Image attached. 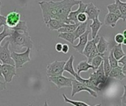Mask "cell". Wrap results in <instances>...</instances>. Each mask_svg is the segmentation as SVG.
Masks as SVG:
<instances>
[{
	"label": "cell",
	"mask_w": 126,
	"mask_h": 106,
	"mask_svg": "<svg viewBox=\"0 0 126 106\" xmlns=\"http://www.w3.org/2000/svg\"><path fill=\"white\" fill-rule=\"evenodd\" d=\"M10 29L7 27V26H4L3 30L0 32V46H1V43L2 42V41L7 37L10 36Z\"/></svg>",
	"instance_id": "30"
},
{
	"label": "cell",
	"mask_w": 126,
	"mask_h": 106,
	"mask_svg": "<svg viewBox=\"0 0 126 106\" xmlns=\"http://www.w3.org/2000/svg\"><path fill=\"white\" fill-rule=\"evenodd\" d=\"M103 63V58L100 55H97L96 57H94L92 61L90 62V64L93 67V71H95L99 66L100 65Z\"/></svg>",
	"instance_id": "29"
},
{
	"label": "cell",
	"mask_w": 126,
	"mask_h": 106,
	"mask_svg": "<svg viewBox=\"0 0 126 106\" xmlns=\"http://www.w3.org/2000/svg\"><path fill=\"white\" fill-rule=\"evenodd\" d=\"M90 33V30H86V31L83 33L81 35L79 36V42L77 45H72L73 48L80 54H83V49L89 41V35Z\"/></svg>",
	"instance_id": "10"
},
{
	"label": "cell",
	"mask_w": 126,
	"mask_h": 106,
	"mask_svg": "<svg viewBox=\"0 0 126 106\" xmlns=\"http://www.w3.org/2000/svg\"><path fill=\"white\" fill-rule=\"evenodd\" d=\"M10 29V35L7 41L12 51H21L23 48L32 49L33 42L28 32V27L25 21H20L18 24Z\"/></svg>",
	"instance_id": "2"
},
{
	"label": "cell",
	"mask_w": 126,
	"mask_h": 106,
	"mask_svg": "<svg viewBox=\"0 0 126 106\" xmlns=\"http://www.w3.org/2000/svg\"><path fill=\"white\" fill-rule=\"evenodd\" d=\"M103 58V70H104V73L106 77H109V74L111 69L109 61V58H108V55H104L103 56H102Z\"/></svg>",
	"instance_id": "27"
},
{
	"label": "cell",
	"mask_w": 126,
	"mask_h": 106,
	"mask_svg": "<svg viewBox=\"0 0 126 106\" xmlns=\"http://www.w3.org/2000/svg\"><path fill=\"white\" fill-rule=\"evenodd\" d=\"M46 24L50 30H58L61 27H63L66 24L59 20H57L55 18H51L46 23Z\"/></svg>",
	"instance_id": "19"
},
{
	"label": "cell",
	"mask_w": 126,
	"mask_h": 106,
	"mask_svg": "<svg viewBox=\"0 0 126 106\" xmlns=\"http://www.w3.org/2000/svg\"><path fill=\"white\" fill-rule=\"evenodd\" d=\"M66 61H55L54 62L48 64L47 67V77L62 75L63 73V67Z\"/></svg>",
	"instance_id": "4"
},
{
	"label": "cell",
	"mask_w": 126,
	"mask_h": 106,
	"mask_svg": "<svg viewBox=\"0 0 126 106\" xmlns=\"http://www.w3.org/2000/svg\"><path fill=\"white\" fill-rule=\"evenodd\" d=\"M123 35H124V37H125V38H126V30L123 31Z\"/></svg>",
	"instance_id": "40"
},
{
	"label": "cell",
	"mask_w": 126,
	"mask_h": 106,
	"mask_svg": "<svg viewBox=\"0 0 126 106\" xmlns=\"http://www.w3.org/2000/svg\"><path fill=\"white\" fill-rule=\"evenodd\" d=\"M79 24H66L63 27L58 29L57 31L58 32H74Z\"/></svg>",
	"instance_id": "25"
},
{
	"label": "cell",
	"mask_w": 126,
	"mask_h": 106,
	"mask_svg": "<svg viewBox=\"0 0 126 106\" xmlns=\"http://www.w3.org/2000/svg\"><path fill=\"white\" fill-rule=\"evenodd\" d=\"M63 100H64V102H65V103L72 104V105H73L74 106H92L88 105L87 103H84V102H82V101L70 100V99H69L64 94H63ZM94 106H101V104H97V105Z\"/></svg>",
	"instance_id": "24"
},
{
	"label": "cell",
	"mask_w": 126,
	"mask_h": 106,
	"mask_svg": "<svg viewBox=\"0 0 126 106\" xmlns=\"http://www.w3.org/2000/svg\"><path fill=\"white\" fill-rule=\"evenodd\" d=\"M48 80L51 83H54L58 89H61L65 87H72V82L73 80V78L66 77L62 75L58 76L48 77Z\"/></svg>",
	"instance_id": "5"
},
{
	"label": "cell",
	"mask_w": 126,
	"mask_h": 106,
	"mask_svg": "<svg viewBox=\"0 0 126 106\" xmlns=\"http://www.w3.org/2000/svg\"><path fill=\"white\" fill-rule=\"evenodd\" d=\"M124 91H123V97L120 98L121 99V103H122V106H126V86H124Z\"/></svg>",
	"instance_id": "34"
},
{
	"label": "cell",
	"mask_w": 126,
	"mask_h": 106,
	"mask_svg": "<svg viewBox=\"0 0 126 106\" xmlns=\"http://www.w3.org/2000/svg\"><path fill=\"white\" fill-rule=\"evenodd\" d=\"M111 51L113 52L114 57L117 61L126 55V54H125V52H124V51L123 49V44H117V45H115L112 48Z\"/></svg>",
	"instance_id": "21"
},
{
	"label": "cell",
	"mask_w": 126,
	"mask_h": 106,
	"mask_svg": "<svg viewBox=\"0 0 126 106\" xmlns=\"http://www.w3.org/2000/svg\"><path fill=\"white\" fill-rule=\"evenodd\" d=\"M79 4V7L75 10V11H71L68 15V20L69 21V22L71 24H79L78 21V19H77V17L79 13H83L85 12L86 10V6H87V4H85L83 3L81 0L80 1V3L78 4Z\"/></svg>",
	"instance_id": "11"
},
{
	"label": "cell",
	"mask_w": 126,
	"mask_h": 106,
	"mask_svg": "<svg viewBox=\"0 0 126 106\" xmlns=\"http://www.w3.org/2000/svg\"><path fill=\"white\" fill-rule=\"evenodd\" d=\"M74 59L75 57L73 55H71L69 58V60L67 61H66L65 64H64V67H63V71L64 72H69L72 76H73L75 77V75H76V72L74 69V66H73V63H74Z\"/></svg>",
	"instance_id": "18"
},
{
	"label": "cell",
	"mask_w": 126,
	"mask_h": 106,
	"mask_svg": "<svg viewBox=\"0 0 126 106\" xmlns=\"http://www.w3.org/2000/svg\"><path fill=\"white\" fill-rule=\"evenodd\" d=\"M30 51L31 49L27 48L26 51L21 53H18L14 51H12L10 52V55L14 61V65L16 69H20L26 63L30 61Z\"/></svg>",
	"instance_id": "3"
},
{
	"label": "cell",
	"mask_w": 126,
	"mask_h": 106,
	"mask_svg": "<svg viewBox=\"0 0 126 106\" xmlns=\"http://www.w3.org/2000/svg\"><path fill=\"white\" fill-rule=\"evenodd\" d=\"M20 17H21L20 13H18L16 10L11 11L5 17V18H6V25L5 26H7L9 28L15 27L18 24V23L20 21Z\"/></svg>",
	"instance_id": "9"
},
{
	"label": "cell",
	"mask_w": 126,
	"mask_h": 106,
	"mask_svg": "<svg viewBox=\"0 0 126 106\" xmlns=\"http://www.w3.org/2000/svg\"><path fill=\"white\" fill-rule=\"evenodd\" d=\"M0 77H2V75H1V64L0 63Z\"/></svg>",
	"instance_id": "39"
},
{
	"label": "cell",
	"mask_w": 126,
	"mask_h": 106,
	"mask_svg": "<svg viewBox=\"0 0 126 106\" xmlns=\"http://www.w3.org/2000/svg\"><path fill=\"white\" fill-rule=\"evenodd\" d=\"M109 46V44L108 41L106 40V38L103 36L100 37L99 41L96 44V47H97L98 52L100 53V55L101 56H103L108 52Z\"/></svg>",
	"instance_id": "13"
},
{
	"label": "cell",
	"mask_w": 126,
	"mask_h": 106,
	"mask_svg": "<svg viewBox=\"0 0 126 106\" xmlns=\"http://www.w3.org/2000/svg\"><path fill=\"white\" fill-rule=\"evenodd\" d=\"M85 13L87 15L88 21H90V20L92 21L94 18L99 17V15L100 13V10L97 8L92 2H90L87 4Z\"/></svg>",
	"instance_id": "12"
},
{
	"label": "cell",
	"mask_w": 126,
	"mask_h": 106,
	"mask_svg": "<svg viewBox=\"0 0 126 106\" xmlns=\"http://www.w3.org/2000/svg\"><path fill=\"white\" fill-rule=\"evenodd\" d=\"M5 89H6V83L0 80V92L4 91Z\"/></svg>",
	"instance_id": "38"
},
{
	"label": "cell",
	"mask_w": 126,
	"mask_h": 106,
	"mask_svg": "<svg viewBox=\"0 0 126 106\" xmlns=\"http://www.w3.org/2000/svg\"><path fill=\"white\" fill-rule=\"evenodd\" d=\"M58 37L59 38H61V39H63V40L68 41L69 43H70L72 45H73V44H74V42L75 41L74 32H59Z\"/></svg>",
	"instance_id": "23"
},
{
	"label": "cell",
	"mask_w": 126,
	"mask_h": 106,
	"mask_svg": "<svg viewBox=\"0 0 126 106\" xmlns=\"http://www.w3.org/2000/svg\"><path fill=\"white\" fill-rule=\"evenodd\" d=\"M99 38H100V37L97 35L92 40L88 41V42H87V44H86V46H85V48L83 49V54L82 55H83L86 58H88L89 55V54H90V52H91V51L92 50V49L94 47V46H96L97 43L98 42Z\"/></svg>",
	"instance_id": "17"
},
{
	"label": "cell",
	"mask_w": 126,
	"mask_h": 106,
	"mask_svg": "<svg viewBox=\"0 0 126 106\" xmlns=\"http://www.w3.org/2000/svg\"><path fill=\"white\" fill-rule=\"evenodd\" d=\"M126 75L122 71L121 66H119L115 68L111 69L109 74V78H114L118 80H123V79L126 78Z\"/></svg>",
	"instance_id": "14"
},
{
	"label": "cell",
	"mask_w": 126,
	"mask_h": 106,
	"mask_svg": "<svg viewBox=\"0 0 126 106\" xmlns=\"http://www.w3.org/2000/svg\"><path fill=\"white\" fill-rule=\"evenodd\" d=\"M62 46L63 44L61 43H57L55 44V50L58 52H61V49H62Z\"/></svg>",
	"instance_id": "37"
},
{
	"label": "cell",
	"mask_w": 126,
	"mask_h": 106,
	"mask_svg": "<svg viewBox=\"0 0 126 106\" xmlns=\"http://www.w3.org/2000/svg\"><path fill=\"white\" fill-rule=\"evenodd\" d=\"M115 3L117 4L123 17V21H126V2H123L121 0H114Z\"/></svg>",
	"instance_id": "28"
},
{
	"label": "cell",
	"mask_w": 126,
	"mask_h": 106,
	"mask_svg": "<svg viewBox=\"0 0 126 106\" xmlns=\"http://www.w3.org/2000/svg\"><path fill=\"white\" fill-rule=\"evenodd\" d=\"M80 0H61V1H41L38 4L42 11V15L46 24L49 19L55 18L65 24H71L68 15L74 6L78 5Z\"/></svg>",
	"instance_id": "1"
},
{
	"label": "cell",
	"mask_w": 126,
	"mask_h": 106,
	"mask_svg": "<svg viewBox=\"0 0 126 106\" xmlns=\"http://www.w3.org/2000/svg\"><path fill=\"white\" fill-rule=\"evenodd\" d=\"M120 18L115 14L112 13H109L106 14V15L105 16V19H104V24L106 26H109L111 27H114L117 23V21L120 20Z\"/></svg>",
	"instance_id": "16"
},
{
	"label": "cell",
	"mask_w": 126,
	"mask_h": 106,
	"mask_svg": "<svg viewBox=\"0 0 126 106\" xmlns=\"http://www.w3.org/2000/svg\"><path fill=\"white\" fill-rule=\"evenodd\" d=\"M108 58H109V63H110V66H111V69L118 66V61L114 57L113 52H112L111 50L109 52V55H108Z\"/></svg>",
	"instance_id": "31"
},
{
	"label": "cell",
	"mask_w": 126,
	"mask_h": 106,
	"mask_svg": "<svg viewBox=\"0 0 126 106\" xmlns=\"http://www.w3.org/2000/svg\"><path fill=\"white\" fill-rule=\"evenodd\" d=\"M1 4H2V3H1V1H0V10H1ZM0 14H1V12H0Z\"/></svg>",
	"instance_id": "41"
},
{
	"label": "cell",
	"mask_w": 126,
	"mask_h": 106,
	"mask_svg": "<svg viewBox=\"0 0 126 106\" xmlns=\"http://www.w3.org/2000/svg\"><path fill=\"white\" fill-rule=\"evenodd\" d=\"M77 19H78V23H83V22H86V21H88L87 15L85 13V12L79 13L78 17H77Z\"/></svg>",
	"instance_id": "33"
},
{
	"label": "cell",
	"mask_w": 126,
	"mask_h": 106,
	"mask_svg": "<svg viewBox=\"0 0 126 106\" xmlns=\"http://www.w3.org/2000/svg\"><path fill=\"white\" fill-rule=\"evenodd\" d=\"M106 7L108 9L109 12L112 13L117 15L120 18H121V19L123 20V15H122V14H121V13H120V10H119V8H118L117 4L115 2H114V3L111 4L107 5Z\"/></svg>",
	"instance_id": "26"
},
{
	"label": "cell",
	"mask_w": 126,
	"mask_h": 106,
	"mask_svg": "<svg viewBox=\"0 0 126 106\" xmlns=\"http://www.w3.org/2000/svg\"><path fill=\"white\" fill-rule=\"evenodd\" d=\"M10 50L9 49V42L7 41L6 43L0 46V62L3 64L14 65V61L10 55Z\"/></svg>",
	"instance_id": "7"
},
{
	"label": "cell",
	"mask_w": 126,
	"mask_h": 106,
	"mask_svg": "<svg viewBox=\"0 0 126 106\" xmlns=\"http://www.w3.org/2000/svg\"><path fill=\"white\" fill-rule=\"evenodd\" d=\"M125 39H126V38H125L124 35L121 33H117L114 36V41L117 44H123Z\"/></svg>",
	"instance_id": "32"
},
{
	"label": "cell",
	"mask_w": 126,
	"mask_h": 106,
	"mask_svg": "<svg viewBox=\"0 0 126 106\" xmlns=\"http://www.w3.org/2000/svg\"><path fill=\"white\" fill-rule=\"evenodd\" d=\"M103 22H101L99 20V17L92 20V23L90 24V32L92 33V39L94 38L97 35L98 32L100 29L101 28V27L103 26Z\"/></svg>",
	"instance_id": "15"
},
{
	"label": "cell",
	"mask_w": 126,
	"mask_h": 106,
	"mask_svg": "<svg viewBox=\"0 0 126 106\" xmlns=\"http://www.w3.org/2000/svg\"><path fill=\"white\" fill-rule=\"evenodd\" d=\"M69 50V46L67 44H63L62 46V49H61V52L63 53V54H66Z\"/></svg>",
	"instance_id": "36"
},
{
	"label": "cell",
	"mask_w": 126,
	"mask_h": 106,
	"mask_svg": "<svg viewBox=\"0 0 126 106\" xmlns=\"http://www.w3.org/2000/svg\"><path fill=\"white\" fill-rule=\"evenodd\" d=\"M1 75L4 77V82L6 83H10L14 76L16 75V69L15 66L9 64L1 65Z\"/></svg>",
	"instance_id": "8"
},
{
	"label": "cell",
	"mask_w": 126,
	"mask_h": 106,
	"mask_svg": "<svg viewBox=\"0 0 126 106\" xmlns=\"http://www.w3.org/2000/svg\"><path fill=\"white\" fill-rule=\"evenodd\" d=\"M88 22H89V21H86V22H83V23H79V24L78 25L76 30L74 31L75 40L78 39L80 35H81L83 33H84L86 31L87 26H88Z\"/></svg>",
	"instance_id": "22"
},
{
	"label": "cell",
	"mask_w": 126,
	"mask_h": 106,
	"mask_svg": "<svg viewBox=\"0 0 126 106\" xmlns=\"http://www.w3.org/2000/svg\"><path fill=\"white\" fill-rule=\"evenodd\" d=\"M72 94L71 96L73 97H75V95L80 91H87L91 96H92L93 97H97L98 95H97V93L90 89H89L88 87H86V86H84L83 83H81L80 82L78 81L77 80L75 79H73L72 82Z\"/></svg>",
	"instance_id": "6"
},
{
	"label": "cell",
	"mask_w": 126,
	"mask_h": 106,
	"mask_svg": "<svg viewBox=\"0 0 126 106\" xmlns=\"http://www.w3.org/2000/svg\"><path fill=\"white\" fill-rule=\"evenodd\" d=\"M6 25V18L5 16L0 14V30H1V27Z\"/></svg>",
	"instance_id": "35"
},
{
	"label": "cell",
	"mask_w": 126,
	"mask_h": 106,
	"mask_svg": "<svg viewBox=\"0 0 126 106\" xmlns=\"http://www.w3.org/2000/svg\"><path fill=\"white\" fill-rule=\"evenodd\" d=\"M28 106H32L31 104H29V105H28Z\"/></svg>",
	"instance_id": "42"
},
{
	"label": "cell",
	"mask_w": 126,
	"mask_h": 106,
	"mask_svg": "<svg viewBox=\"0 0 126 106\" xmlns=\"http://www.w3.org/2000/svg\"><path fill=\"white\" fill-rule=\"evenodd\" d=\"M76 69H77V72L76 73L78 75H80V73L82 72H87L90 69L93 70L92 66L90 63H89L86 61H80L77 65Z\"/></svg>",
	"instance_id": "20"
}]
</instances>
